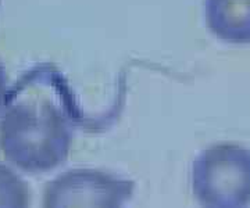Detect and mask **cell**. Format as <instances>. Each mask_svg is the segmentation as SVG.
I'll return each instance as SVG.
<instances>
[{"instance_id": "obj_1", "label": "cell", "mask_w": 250, "mask_h": 208, "mask_svg": "<svg viewBox=\"0 0 250 208\" xmlns=\"http://www.w3.org/2000/svg\"><path fill=\"white\" fill-rule=\"evenodd\" d=\"M74 118L62 100L50 95H22L6 101L0 118V150L28 173L62 165L71 150Z\"/></svg>"}, {"instance_id": "obj_2", "label": "cell", "mask_w": 250, "mask_h": 208, "mask_svg": "<svg viewBox=\"0 0 250 208\" xmlns=\"http://www.w3.org/2000/svg\"><path fill=\"white\" fill-rule=\"evenodd\" d=\"M192 193L205 207H246L250 204V150L215 145L192 164Z\"/></svg>"}, {"instance_id": "obj_3", "label": "cell", "mask_w": 250, "mask_h": 208, "mask_svg": "<svg viewBox=\"0 0 250 208\" xmlns=\"http://www.w3.org/2000/svg\"><path fill=\"white\" fill-rule=\"evenodd\" d=\"M135 182L107 172L77 168L59 175L45 188V207H121L132 197Z\"/></svg>"}, {"instance_id": "obj_4", "label": "cell", "mask_w": 250, "mask_h": 208, "mask_svg": "<svg viewBox=\"0 0 250 208\" xmlns=\"http://www.w3.org/2000/svg\"><path fill=\"white\" fill-rule=\"evenodd\" d=\"M205 19L217 39L233 43H250V0H205Z\"/></svg>"}, {"instance_id": "obj_5", "label": "cell", "mask_w": 250, "mask_h": 208, "mask_svg": "<svg viewBox=\"0 0 250 208\" xmlns=\"http://www.w3.org/2000/svg\"><path fill=\"white\" fill-rule=\"evenodd\" d=\"M29 188L17 172L0 163V207H28Z\"/></svg>"}, {"instance_id": "obj_6", "label": "cell", "mask_w": 250, "mask_h": 208, "mask_svg": "<svg viewBox=\"0 0 250 208\" xmlns=\"http://www.w3.org/2000/svg\"><path fill=\"white\" fill-rule=\"evenodd\" d=\"M9 97V76L4 64L0 60V113L3 111Z\"/></svg>"}]
</instances>
